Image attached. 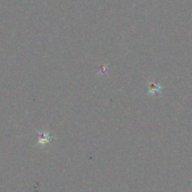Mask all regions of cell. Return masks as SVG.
<instances>
[{"label":"cell","instance_id":"obj_2","mask_svg":"<svg viewBox=\"0 0 192 192\" xmlns=\"http://www.w3.org/2000/svg\"><path fill=\"white\" fill-rule=\"evenodd\" d=\"M52 139V136H49V134H46V133L40 134V139L38 140V143H46V142H50V140Z\"/></svg>","mask_w":192,"mask_h":192},{"label":"cell","instance_id":"obj_1","mask_svg":"<svg viewBox=\"0 0 192 192\" xmlns=\"http://www.w3.org/2000/svg\"><path fill=\"white\" fill-rule=\"evenodd\" d=\"M162 87L160 86L157 85L155 83H151L148 86V94H154L156 93L160 92V89Z\"/></svg>","mask_w":192,"mask_h":192}]
</instances>
